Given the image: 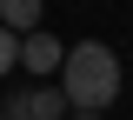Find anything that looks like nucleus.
<instances>
[{
    "label": "nucleus",
    "instance_id": "5",
    "mask_svg": "<svg viewBox=\"0 0 133 120\" xmlns=\"http://www.w3.org/2000/svg\"><path fill=\"white\" fill-rule=\"evenodd\" d=\"M73 120H107V113H73Z\"/></svg>",
    "mask_w": 133,
    "mask_h": 120
},
{
    "label": "nucleus",
    "instance_id": "2",
    "mask_svg": "<svg viewBox=\"0 0 133 120\" xmlns=\"http://www.w3.org/2000/svg\"><path fill=\"white\" fill-rule=\"evenodd\" d=\"M60 60H66V47L53 34H27V40H20V67H27V73H60Z\"/></svg>",
    "mask_w": 133,
    "mask_h": 120
},
{
    "label": "nucleus",
    "instance_id": "4",
    "mask_svg": "<svg viewBox=\"0 0 133 120\" xmlns=\"http://www.w3.org/2000/svg\"><path fill=\"white\" fill-rule=\"evenodd\" d=\"M14 67H20V34H7V27H0V80H7Z\"/></svg>",
    "mask_w": 133,
    "mask_h": 120
},
{
    "label": "nucleus",
    "instance_id": "1",
    "mask_svg": "<svg viewBox=\"0 0 133 120\" xmlns=\"http://www.w3.org/2000/svg\"><path fill=\"white\" fill-rule=\"evenodd\" d=\"M60 93L73 113H107L120 100V53L107 40H80V47H66L60 60Z\"/></svg>",
    "mask_w": 133,
    "mask_h": 120
},
{
    "label": "nucleus",
    "instance_id": "3",
    "mask_svg": "<svg viewBox=\"0 0 133 120\" xmlns=\"http://www.w3.org/2000/svg\"><path fill=\"white\" fill-rule=\"evenodd\" d=\"M40 14H47V0H0V27L7 34H40Z\"/></svg>",
    "mask_w": 133,
    "mask_h": 120
}]
</instances>
